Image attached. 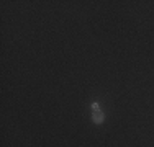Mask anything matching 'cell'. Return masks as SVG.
I'll use <instances>...</instances> for the list:
<instances>
[{
  "label": "cell",
  "mask_w": 154,
  "mask_h": 147,
  "mask_svg": "<svg viewBox=\"0 0 154 147\" xmlns=\"http://www.w3.org/2000/svg\"><path fill=\"white\" fill-rule=\"evenodd\" d=\"M92 119H94V123L100 124L102 121H103V113H102L100 110H97V111H94V115H92Z\"/></svg>",
  "instance_id": "6da1fadb"
},
{
  "label": "cell",
  "mask_w": 154,
  "mask_h": 147,
  "mask_svg": "<svg viewBox=\"0 0 154 147\" xmlns=\"http://www.w3.org/2000/svg\"><path fill=\"white\" fill-rule=\"evenodd\" d=\"M92 108H94V111H97V110H98V105H97V103H94Z\"/></svg>",
  "instance_id": "7a4b0ae2"
}]
</instances>
